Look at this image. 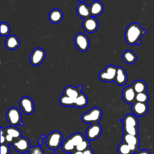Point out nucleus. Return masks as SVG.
Listing matches in <instances>:
<instances>
[{
  "instance_id": "40",
  "label": "nucleus",
  "mask_w": 154,
  "mask_h": 154,
  "mask_svg": "<svg viewBox=\"0 0 154 154\" xmlns=\"http://www.w3.org/2000/svg\"><path fill=\"white\" fill-rule=\"evenodd\" d=\"M72 154H84V153H83V152H81V151H79V150H76L75 152H73V153H72Z\"/></svg>"
},
{
  "instance_id": "13",
  "label": "nucleus",
  "mask_w": 154,
  "mask_h": 154,
  "mask_svg": "<svg viewBox=\"0 0 154 154\" xmlns=\"http://www.w3.org/2000/svg\"><path fill=\"white\" fill-rule=\"evenodd\" d=\"M133 114L137 117H142L146 115L149 111L147 103H142L135 101L132 103L131 107Z\"/></svg>"
},
{
  "instance_id": "7",
  "label": "nucleus",
  "mask_w": 154,
  "mask_h": 154,
  "mask_svg": "<svg viewBox=\"0 0 154 154\" xmlns=\"http://www.w3.org/2000/svg\"><path fill=\"white\" fill-rule=\"evenodd\" d=\"M46 53L45 50L41 48H36L29 55L30 63L32 66H37L44 61Z\"/></svg>"
},
{
  "instance_id": "35",
  "label": "nucleus",
  "mask_w": 154,
  "mask_h": 154,
  "mask_svg": "<svg viewBox=\"0 0 154 154\" xmlns=\"http://www.w3.org/2000/svg\"><path fill=\"white\" fill-rule=\"evenodd\" d=\"M10 149L8 144H1V154H10Z\"/></svg>"
},
{
  "instance_id": "20",
  "label": "nucleus",
  "mask_w": 154,
  "mask_h": 154,
  "mask_svg": "<svg viewBox=\"0 0 154 154\" xmlns=\"http://www.w3.org/2000/svg\"><path fill=\"white\" fill-rule=\"evenodd\" d=\"M76 11L77 14L81 18H83L84 19L91 16L90 7L84 2H80L77 5Z\"/></svg>"
},
{
  "instance_id": "24",
  "label": "nucleus",
  "mask_w": 154,
  "mask_h": 154,
  "mask_svg": "<svg viewBox=\"0 0 154 154\" xmlns=\"http://www.w3.org/2000/svg\"><path fill=\"white\" fill-rule=\"evenodd\" d=\"M61 150L66 153H73L76 149V146L72 143L70 137L67 138L61 144Z\"/></svg>"
},
{
  "instance_id": "1",
  "label": "nucleus",
  "mask_w": 154,
  "mask_h": 154,
  "mask_svg": "<svg viewBox=\"0 0 154 154\" xmlns=\"http://www.w3.org/2000/svg\"><path fill=\"white\" fill-rule=\"evenodd\" d=\"M146 33V29L143 28L138 23H132L126 28L125 31V38L126 42L129 45L137 44L140 46L141 38Z\"/></svg>"
},
{
  "instance_id": "2",
  "label": "nucleus",
  "mask_w": 154,
  "mask_h": 154,
  "mask_svg": "<svg viewBox=\"0 0 154 154\" xmlns=\"http://www.w3.org/2000/svg\"><path fill=\"white\" fill-rule=\"evenodd\" d=\"M102 116V109L98 107H94L87 112L84 113L81 116V120L85 123H98L101 120Z\"/></svg>"
},
{
  "instance_id": "4",
  "label": "nucleus",
  "mask_w": 154,
  "mask_h": 154,
  "mask_svg": "<svg viewBox=\"0 0 154 154\" xmlns=\"http://www.w3.org/2000/svg\"><path fill=\"white\" fill-rule=\"evenodd\" d=\"M6 119L11 126H16L18 125L23 126L24 123L22 121V115L19 109L16 107L9 108L6 113Z\"/></svg>"
},
{
  "instance_id": "12",
  "label": "nucleus",
  "mask_w": 154,
  "mask_h": 154,
  "mask_svg": "<svg viewBox=\"0 0 154 154\" xmlns=\"http://www.w3.org/2000/svg\"><path fill=\"white\" fill-rule=\"evenodd\" d=\"M82 26L86 32L88 33H93L98 29L99 22L94 17L90 16L84 19Z\"/></svg>"
},
{
  "instance_id": "19",
  "label": "nucleus",
  "mask_w": 154,
  "mask_h": 154,
  "mask_svg": "<svg viewBox=\"0 0 154 154\" xmlns=\"http://www.w3.org/2000/svg\"><path fill=\"white\" fill-rule=\"evenodd\" d=\"M120 121L122 122L123 126H124L138 128V120L137 117L133 114H126Z\"/></svg>"
},
{
  "instance_id": "34",
  "label": "nucleus",
  "mask_w": 154,
  "mask_h": 154,
  "mask_svg": "<svg viewBox=\"0 0 154 154\" xmlns=\"http://www.w3.org/2000/svg\"><path fill=\"white\" fill-rule=\"evenodd\" d=\"M28 154H44V152L40 146L31 147Z\"/></svg>"
},
{
  "instance_id": "29",
  "label": "nucleus",
  "mask_w": 154,
  "mask_h": 154,
  "mask_svg": "<svg viewBox=\"0 0 154 154\" xmlns=\"http://www.w3.org/2000/svg\"><path fill=\"white\" fill-rule=\"evenodd\" d=\"M69 137L75 146H78L80 143H81L82 141H84L85 139L83 134L80 132L74 133L72 135H71Z\"/></svg>"
},
{
  "instance_id": "30",
  "label": "nucleus",
  "mask_w": 154,
  "mask_h": 154,
  "mask_svg": "<svg viewBox=\"0 0 154 154\" xmlns=\"http://www.w3.org/2000/svg\"><path fill=\"white\" fill-rule=\"evenodd\" d=\"M149 100V96L147 92H143L136 94L135 101L142 102V103H147Z\"/></svg>"
},
{
  "instance_id": "16",
  "label": "nucleus",
  "mask_w": 154,
  "mask_h": 154,
  "mask_svg": "<svg viewBox=\"0 0 154 154\" xmlns=\"http://www.w3.org/2000/svg\"><path fill=\"white\" fill-rule=\"evenodd\" d=\"M89 7L90 14L92 17H97L100 15L104 10V6L102 2L97 0L93 1Z\"/></svg>"
},
{
  "instance_id": "37",
  "label": "nucleus",
  "mask_w": 154,
  "mask_h": 154,
  "mask_svg": "<svg viewBox=\"0 0 154 154\" xmlns=\"http://www.w3.org/2000/svg\"><path fill=\"white\" fill-rule=\"evenodd\" d=\"M45 138H46V136H45L44 134L42 135L39 137V138L37 140V143H38V146H41L43 144V139H45Z\"/></svg>"
},
{
  "instance_id": "39",
  "label": "nucleus",
  "mask_w": 154,
  "mask_h": 154,
  "mask_svg": "<svg viewBox=\"0 0 154 154\" xmlns=\"http://www.w3.org/2000/svg\"><path fill=\"white\" fill-rule=\"evenodd\" d=\"M83 153L84 154H94L93 150L90 147H89L87 149H86L85 150H84L83 152Z\"/></svg>"
},
{
  "instance_id": "10",
  "label": "nucleus",
  "mask_w": 154,
  "mask_h": 154,
  "mask_svg": "<svg viewBox=\"0 0 154 154\" xmlns=\"http://www.w3.org/2000/svg\"><path fill=\"white\" fill-rule=\"evenodd\" d=\"M123 142L128 144L131 150L134 152H137L139 150V145L140 143V138L138 135H132L124 133L123 135Z\"/></svg>"
},
{
  "instance_id": "32",
  "label": "nucleus",
  "mask_w": 154,
  "mask_h": 154,
  "mask_svg": "<svg viewBox=\"0 0 154 154\" xmlns=\"http://www.w3.org/2000/svg\"><path fill=\"white\" fill-rule=\"evenodd\" d=\"M123 129L124 133L130 134L132 135H136V136L138 135V128L123 126Z\"/></svg>"
},
{
  "instance_id": "8",
  "label": "nucleus",
  "mask_w": 154,
  "mask_h": 154,
  "mask_svg": "<svg viewBox=\"0 0 154 154\" xmlns=\"http://www.w3.org/2000/svg\"><path fill=\"white\" fill-rule=\"evenodd\" d=\"M102 132V126L98 123L91 124L85 132L87 139L90 141H94L98 138Z\"/></svg>"
},
{
  "instance_id": "41",
  "label": "nucleus",
  "mask_w": 154,
  "mask_h": 154,
  "mask_svg": "<svg viewBox=\"0 0 154 154\" xmlns=\"http://www.w3.org/2000/svg\"><path fill=\"white\" fill-rule=\"evenodd\" d=\"M77 1H78L80 2H84L85 0H77Z\"/></svg>"
},
{
  "instance_id": "26",
  "label": "nucleus",
  "mask_w": 154,
  "mask_h": 154,
  "mask_svg": "<svg viewBox=\"0 0 154 154\" xmlns=\"http://www.w3.org/2000/svg\"><path fill=\"white\" fill-rule=\"evenodd\" d=\"M87 104H88V98L84 93L81 92L79 94V96L77 97V98L75 99L74 106L79 108H81L87 106Z\"/></svg>"
},
{
  "instance_id": "11",
  "label": "nucleus",
  "mask_w": 154,
  "mask_h": 154,
  "mask_svg": "<svg viewBox=\"0 0 154 154\" xmlns=\"http://www.w3.org/2000/svg\"><path fill=\"white\" fill-rule=\"evenodd\" d=\"M12 146L16 151L20 153L28 152L31 148L29 141L26 138L23 137L14 140L12 143Z\"/></svg>"
},
{
  "instance_id": "25",
  "label": "nucleus",
  "mask_w": 154,
  "mask_h": 154,
  "mask_svg": "<svg viewBox=\"0 0 154 154\" xmlns=\"http://www.w3.org/2000/svg\"><path fill=\"white\" fill-rule=\"evenodd\" d=\"M4 131L5 134L11 136L13 138L15 139V140L22 137V132L20 129L16 128L15 126H8L4 129Z\"/></svg>"
},
{
  "instance_id": "28",
  "label": "nucleus",
  "mask_w": 154,
  "mask_h": 154,
  "mask_svg": "<svg viewBox=\"0 0 154 154\" xmlns=\"http://www.w3.org/2000/svg\"><path fill=\"white\" fill-rule=\"evenodd\" d=\"M117 152L119 154H134L135 153L130 148L129 146L124 143L122 142L119 144L117 147Z\"/></svg>"
},
{
  "instance_id": "5",
  "label": "nucleus",
  "mask_w": 154,
  "mask_h": 154,
  "mask_svg": "<svg viewBox=\"0 0 154 154\" xmlns=\"http://www.w3.org/2000/svg\"><path fill=\"white\" fill-rule=\"evenodd\" d=\"M117 67L113 65L107 66L99 73V78L104 82H111L114 81L116 76Z\"/></svg>"
},
{
  "instance_id": "33",
  "label": "nucleus",
  "mask_w": 154,
  "mask_h": 154,
  "mask_svg": "<svg viewBox=\"0 0 154 154\" xmlns=\"http://www.w3.org/2000/svg\"><path fill=\"white\" fill-rule=\"evenodd\" d=\"M90 147V143L89 140L85 138L84 141H82L81 143H80L78 146H76V149L79 151L84 152L86 149Z\"/></svg>"
},
{
  "instance_id": "6",
  "label": "nucleus",
  "mask_w": 154,
  "mask_h": 154,
  "mask_svg": "<svg viewBox=\"0 0 154 154\" xmlns=\"http://www.w3.org/2000/svg\"><path fill=\"white\" fill-rule=\"evenodd\" d=\"M75 46L81 52H86L90 47V40L88 37L83 33H78L74 38Z\"/></svg>"
},
{
  "instance_id": "22",
  "label": "nucleus",
  "mask_w": 154,
  "mask_h": 154,
  "mask_svg": "<svg viewBox=\"0 0 154 154\" xmlns=\"http://www.w3.org/2000/svg\"><path fill=\"white\" fill-rule=\"evenodd\" d=\"M122 59L125 63L132 64L137 61V55L131 50H126L122 54Z\"/></svg>"
},
{
  "instance_id": "21",
  "label": "nucleus",
  "mask_w": 154,
  "mask_h": 154,
  "mask_svg": "<svg viewBox=\"0 0 154 154\" xmlns=\"http://www.w3.org/2000/svg\"><path fill=\"white\" fill-rule=\"evenodd\" d=\"M63 18V11L58 8H55L50 11L48 14V19L49 21L52 23H60Z\"/></svg>"
},
{
  "instance_id": "36",
  "label": "nucleus",
  "mask_w": 154,
  "mask_h": 154,
  "mask_svg": "<svg viewBox=\"0 0 154 154\" xmlns=\"http://www.w3.org/2000/svg\"><path fill=\"white\" fill-rule=\"evenodd\" d=\"M5 139H6V141L7 142V143L12 144L14 141V138L11 136L7 135V134H5Z\"/></svg>"
},
{
  "instance_id": "38",
  "label": "nucleus",
  "mask_w": 154,
  "mask_h": 154,
  "mask_svg": "<svg viewBox=\"0 0 154 154\" xmlns=\"http://www.w3.org/2000/svg\"><path fill=\"white\" fill-rule=\"evenodd\" d=\"M135 154H150V152L147 149H143V150H139L137 152L135 153Z\"/></svg>"
},
{
  "instance_id": "23",
  "label": "nucleus",
  "mask_w": 154,
  "mask_h": 154,
  "mask_svg": "<svg viewBox=\"0 0 154 154\" xmlns=\"http://www.w3.org/2000/svg\"><path fill=\"white\" fill-rule=\"evenodd\" d=\"M131 85L136 93L147 92V85L146 83L143 80H136Z\"/></svg>"
},
{
  "instance_id": "9",
  "label": "nucleus",
  "mask_w": 154,
  "mask_h": 154,
  "mask_svg": "<svg viewBox=\"0 0 154 154\" xmlns=\"http://www.w3.org/2000/svg\"><path fill=\"white\" fill-rule=\"evenodd\" d=\"M19 105L22 112L25 114H31L34 111V101L29 97H22L19 100Z\"/></svg>"
},
{
  "instance_id": "31",
  "label": "nucleus",
  "mask_w": 154,
  "mask_h": 154,
  "mask_svg": "<svg viewBox=\"0 0 154 154\" xmlns=\"http://www.w3.org/2000/svg\"><path fill=\"white\" fill-rule=\"evenodd\" d=\"M10 26L6 22H1V36L5 37L9 35Z\"/></svg>"
},
{
  "instance_id": "17",
  "label": "nucleus",
  "mask_w": 154,
  "mask_h": 154,
  "mask_svg": "<svg viewBox=\"0 0 154 154\" xmlns=\"http://www.w3.org/2000/svg\"><path fill=\"white\" fill-rule=\"evenodd\" d=\"M128 75L122 67H117L116 76L114 82L120 86H123L128 81Z\"/></svg>"
},
{
  "instance_id": "27",
  "label": "nucleus",
  "mask_w": 154,
  "mask_h": 154,
  "mask_svg": "<svg viewBox=\"0 0 154 154\" xmlns=\"http://www.w3.org/2000/svg\"><path fill=\"white\" fill-rule=\"evenodd\" d=\"M75 101L73 99L63 94L60 96L59 99V102L60 103L64 106H67V107H70V106H74L75 105Z\"/></svg>"
},
{
  "instance_id": "18",
  "label": "nucleus",
  "mask_w": 154,
  "mask_h": 154,
  "mask_svg": "<svg viewBox=\"0 0 154 154\" xmlns=\"http://www.w3.org/2000/svg\"><path fill=\"white\" fill-rule=\"evenodd\" d=\"M5 46L8 50H14L20 46V42L16 35H9L5 41Z\"/></svg>"
},
{
  "instance_id": "15",
  "label": "nucleus",
  "mask_w": 154,
  "mask_h": 154,
  "mask_svg": "<svg viewBox=\"0 0 154 154\" xmlns=\"http://www.w3.org/2000/svg\"><path fill=\"white\" fill-rule=\"evenodd\" d=\"M83 89L84 87L82 85H79L78 87H75L72 85H68L64 89L63 94L75 100Z\"/></svg>"
},
{
  "instance_id": "3",
  "label": "nucleus",
  "mask_w": 154,
  "mask_h": 154,
  "mask_svg": "<svg viewBox=\"0 0 154 154\" xmlns=\"http://www.w3.org/2000/svg\"><path fill=\"white\" fill-rule=\"evenodd\" d=\"M63 134L57 131H53L48 134L46 138V146L53 150H55L60 146L63 143Z\"/></svg>"
},
{
  "instance_id": "14",
  "label": "nucleus",
  "mask_w": 154,
  "mask_h": 154,
  "mask_svg": "<svg viewBox=\"0 0 154 154\" xmlns=\"http://www.w3.org/2000/svg\"><path fill=\"white\" fill-rule=\"evenodd\" d=\"M136 94L132 85L125 87L122 91V97L124 102L128 104H132L135 102Z\"/></svg>"
},
{
  "instance_id": "42",
  "label": "nucleus",
  "mask_w": 154,
  "mask_h": 154,
  "mask_svg": "<svg viewBox=\"0 0 154 154\" xmlns=\"http://www.w3.org/2000/svg\"><path fill=\"white\" fill-rule=\"evenodd\" d=\"M53 154H58V153L55 152V150H54V151H53Z\"/></svg>"
}]
</instances>
